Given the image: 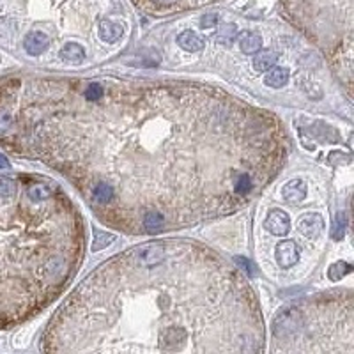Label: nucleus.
Masks as SVG:
<instances>
[{"label":"nucleus","mask_w":354,"mask_h":354,"mask_svg":"<svg viewBox=\"0 0 354 354\" xmlns=\"http://www.w3.org/2000/svg\"><path fill=\"white\" fill-rule=\"evenodd\" d=\"M97 101L80 83L32 80L0 135L68 177L103 224L140 234L154 214L183 228L238 211L285 163L277 115L214 87L107 80Z\"/></svg>","instance_id":"1"},{"label":"nucleus","mask_w":354,"mask_h":354,"mask_svg":"<svg viewBox=\"0 0 354 354\" xmlns=\"http://www.w3.org/2000/svg\"><path fill=\"white\" fill-rule=\"evenodd\" d=\"M46 354H262L257 296L218 253L146 242L96 267L48 326Z\"/></svg>","instance_id":"2"},{"label":"nucleus","mask_w":354,"mask_h":354,"mask_svg":"<svg viewBox=\"0 0 354 354\" xmlns=\"http://www.w3.org/2000/svg\"><path fill=\"white\" fill-rule=\"evenodd\" d=\"M121 13L119 0H0V18L16 34L43 32L50 41L91 37L101 19Z\"/></svg>","instance_id":"3"},{"label":"nucleus","mask_w":354,"mask_h":354,"mask_svg":"<svg viewBox=\"0 0 354 354\" xmlns=\"http://www.w3.org/2000/svg\"><path fill=\"white\" fill-rule=\"evenodd\" d=\"M281 15L328 57L353 89V0H280Z\"/></svg>","instance_id":"4"},{"label":"nucleus","mask_w":354,"mask_h":354,"mask_svg":"<svg viewBox=\"0 0 354 354\" xmlns=\"http://www.w3.org/2000/svg\"><path fill=\"white\" fill-rule=\"evenodd\" d=\"M216 2H222V0H131V4H135L140 11L152 16L175 15V13L199 9Z\"/></svg>","instance_id":"5"},{"label":"nucleus","mask_w":354,"mask_h":354,"mask_svg":"<svg viewBox=\"0 0 354 354\" xmlns=\"http://www.w3.org/2000/svg\"><path fill=\"white\" fill-rule=\"evenodd\" d=\"M264 227L275 236H285L291 230V218L281 209H271L267 213V218L264 220Z\"/></svg>","instance_id":"6"},{"label":"nucleus","mask_w":354,"mask_h":354,"mask_svg":"<svg viewBox=\"0 0 354 354\" xmlns=\"http://www.w3.org/2000/svg\"><path fill=\"white\" fill-rule=\"evenodd\" d=\"M299 232L308 239H316L324 230V218L319 213H308L298 222Z\"/></svg>","instance_id":"7"},{"label":"nucleus","mask_w":354,"mask_h":354,"mask_svg":"<svg viewBox=\"0 0 354 354\" xmlns=\"http://www.w3.org/2000/svg\"><path fill=\"white\" fill-rule=\"evenodd\" d=\"M275 255H277V261L281 267H292L299 259V248L294 241H281L277 244V250H275Z\"/></svg>","instance_id":"8"},{"label":"nucleus","mask_w":354,"mask_h":354,"mask_svg":"<svg viewBox=\"0 0 354 354\" xmlns=\"http://www.w3.org/2000/svg\"><path fill=\"white\" fill-rule=\"evenodd\" d=\"M50 37L43 32H29V34L23 37V48L25 52L32 57H39V55H43L46 50L50 48Z\"/></svg>","instance_id":"9"},{"label":"nucleus","mask_w":354,"mask_h":354,"mask_svg":"<svg viewBox=\"0 0 354 354\" xmlns=\"http://www.w3.org/2000/svg\"><path fill=\"white\" fill-rule=\"evenodd\" d=\"M124 36V27L121 23H117L115 19H101L97 25V37L101 39L103 43L113 44Z\"/></svg>","instance_id":"10"},{"label":"nucleus","mask_w":354,"mask_h":354,"mask_svg":"<svg viewBox=\"0 0 354 354\" xmlns=\"http://www.w3.org/2000/svg\"><path fill=\"white\" fill-rule=\"evenodd\" d=\"M281 195H283V199H285L287 202H291V204H298V202H301V200H305L306 185L301 179H292L283 186Z\"/></svg>","instance_id":"11"},{"label":"nucleus","mask_w":354,"mask_h":354,"mask_svg":"<svg viewBox=\"0 0 354 354\" xmlns=\"http://www.w3.org/2000/svg\"><path fill=\"white\" fill-rule=\"evenodd\" d=\"M177 44H179L183 50H186V52H191V54L200 52V50L205 46L204 39L200 37L199 34H195L193 30H185V32H181V34L177 36Z\"/></svg>","instance_id":"12"},{"label":"nucleus","mask_w":354,"mask_h":354,"mask_svg":"<svg viewBox=\"0 0 354 354\" xmlns=\"http://www.w3.org/2000/svg\"><path fill=\"white\" fill-rule=\"evenodd\" d=\"M58 57L71 64H82L85 60V50L80 43H66L58 52Z\"/></svg>","instance_id":"13"},{"label":"nucleus","mask_w":354,"mask_h":354,"mask_svg":"<svg viewBox=\"0 0 354 354\" xmlns=\"http://www.w3.org/2000/svg\"><path fill=\"white\" fill-rule=\"evenodd\" d=\"M262 46V37L257 32H252V30H246L242 32L241 37H239V48H241L242 54L246 55H255L261 50Z\"/></svg>","instance_id":"14"},{"label":"nucleus","mask_w":354,"mask_h":354,"mask_svg":"<svg viewBox=\"0 0 354 354\" xmlns=\"http://www.w3.org/2000/svg\"><path fill=\"white\" fill-rule=\"evenodd\" d=\"M278 60V54L275 50H259L255 57H253V68L257 71H269L275 68Z\"/></svg>","instance_id":"15"},{"label":"nucleus","mask_w":354,"mask_h":354,"mask_svg":"<svg viewBox=\"0 0 354 354\" xmlns=\"http://www.w3.org/2000/svg\"><path fill=\"white\" fill-rule=\"evenodd\" d=\"M287 80H289V73H287V69H283V68H271L267 71L266 76H264V83L273 89L283 87L287 83Z\"/></svg>","instance_id":"16"},{"label":"nucleus","mask_w":354,"mask_h":354,"mask_svg":"<svg viewBox=\"0 0 354 354\" xmlns=\"http://www.w3.org/2000/svg\"><path fill=\"white\" fill-rule=\"evenodd\" d=\"M238 37V27L234 23H225L222 25L218 29V32H216V36H214V39H216V43L220 44H225V46H228V44L234 43V39Z\"/></svg>","instance_id":"17"},{"label":"nucleus","mask_w":354,"mask_h":354,"mask_svg":"<svg viewBox=\"0 0 354 354\" xmlns=\"http://www.w3.org/2000/svg\"><path fill=\"white\" fill-rule=\"evenodd\" d=\"M353 271V266L351 264H347V262H344V261H340V262H335L333 266L328 269V277H330V280H333V281H336V280H340L342 277H345L347 273H351Z\"/></svg>","instance_id":"18"},{"label":"nucleus","mask_w":354,"mask_h":354,"mask_svg":"<svg viewBox=\"0 0 354 354\" xmlns=\"http://www.w3.org/2000/svg\"><path fill=\"white\" fill-rule=\"evenodd\" d=\"M18 188H16V183L9 177H0V199H11L15 197Z\"/></svg>","instance_id":"19"},{"label":"nucleus","mask_w":354,"mask_h":354,"mask_svg":"<svg viewBox=\"0 0 354 354\" xmlns=\"http://www.w3.org/2000/svg\"><path fill=\"white\" fill-rule=\"evenodd\" d=\"M115 241V236L113 234H108V232H96V239H94V244H93V250L97 252V250H103V248H107L110 242Z\"/></svg>","instance_id":"20"},{"label":"nucleus","mask_w":354,"mask_h":354,"mask_svg":"<svg viewBox=\"0 0 354 354\" xmlns=\"http://www.w3.org/2000/svg\"><path fill=\"white\" fill-rule=\"evenodd\" d=\"M344 230H345V216L344 214H336L335 225H333V232H331L333 239L340 241V239L344 238Z\"/></svg>","instance_id":"21"},{"label":"nucleus","mask_w":354,"mask_h":354,"mask_svg":"<svg viewBox=\"0 0 354 354\" xmlns=\"http://www.w3.org/2000/svg\"><path fill=\"white\" fill-rule=\"evenodd\" d=\"M236 264L241 267V273H246L248 277H252L253 273H255V266L246 257H236Z\"/></svg>","instance_id":"22"},{"label":"nucleus","mask_w":354,"mask_h":354,"mask_svg":"<svg viewBox=\"0 0 354 354\" xmlns=\"http://www.w3.org/2000/svg\"><path fill=\"white\" fill-rule=\"evenodd\" d=\"M218 21V15L216 13H211V15H204L200 18V27L202 29H213L214 25Z\"/></svg>","instance_id":"23"},{"label":"nucleus","mask_w":354,"mask_h":354,"mask_svg":"<svg viewBox=\"0 0 354 354\" xmlns=\"http://www.w3.org/2000/svg\"><path fill=\"white\" fill-rule=\"evenodd\" d=\"M9 161H7V158H5V156H2L0 154V170L2 168H9Z\"/></svg>","instance_id":"24"}]
</instances>
